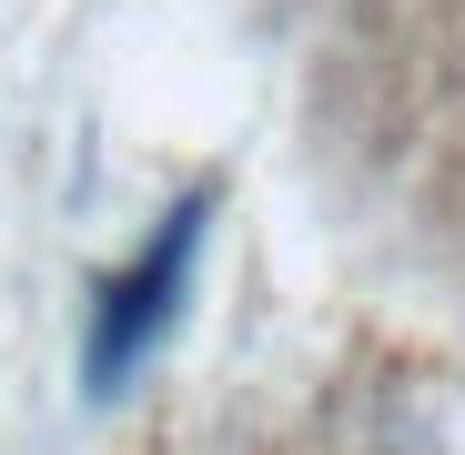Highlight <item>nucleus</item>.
<instances>
[{
  "label": "nucleus",
  "mask_w": 465,
  "mask_h": 455,
  "mask_svg": "<svg viewBox=\"0 0 465 455\" xmlns=\"http://www.w3.org/2000/svg\"><path fill=\"white\" fill-rule=\"evenodd\" d=\"M203 233H213V193H183L173 223H163V233H152V243L92 293V334H82V395H92V405H122L132 374L163 354V334H173V314H183V293H193V253H203Z\"/></svg>",
  "instance_id": "f257e3e1"
}]
</instances>
